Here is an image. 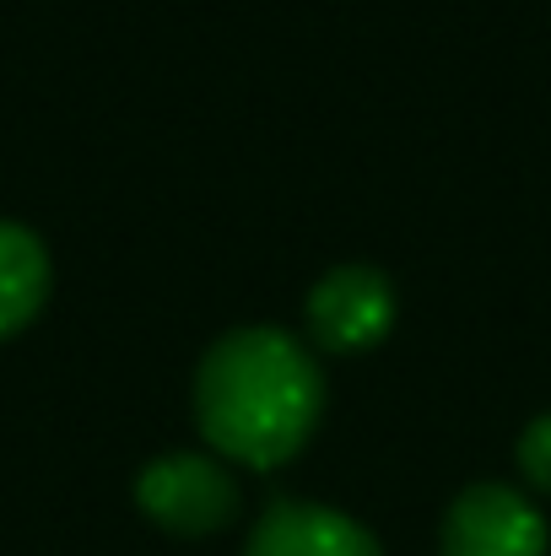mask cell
I'll use <instances>...</instances> for the list:
<instances>
[{"mask_svg": "<svg viewBox=\"0 0 551 556\" xmlns=\"http://www.w3.org/2000/svg\"><path fill=\"white\" fill-rule=\"evenodd\" d=\"M200 438L249 470H276L309 448L325 416V368L281 325H238L195 363Z\"/></svg>", "mask_w": 551, "mask_h": 556, "instance_id": "cell-1", "label": "cell"}, {"mask_svg": "<svg viewBox=\"0 0 551 556\" xmlns=\"http://www.w3.org/2000/svg\"><path fill=\"white\" fill-rule=\"evenodd\" d=\"M136 508L158 530L200 541V535H222L238 519L243 492H238L233 470L211 454H158L136 476Z\"/></svg>", "mask_w": 551, "mask_h": 556, "instance_id": "cell-2", "label": "cell"}, {"mask_svg": "<svg viewBox=\"0 0 551 556\" xmlns=\"http://www.w3.org/2000/svg\"><path fill=\"white\" fill-rule=\"evenodd\" d=\"M309 336L320 352H336V357H363L373 352L389 325H395V281L367 265V260H347V265H330L314 287H309Z\"/></svg>", "mask_w": 551, "mask_h": 556, "instance_id": "cell-3", "label": "cell"}, {"mask_svg": "<svg viewBox=\"0 0 551 556\" xmlns=\"http://www.w3.org/2000/svg\"><path fill=\"white\" fill-rule=\"evenodd\" d=\"M438 552L443 556H547L551 552L547 514L519 486L476 481V486H465L449 503Z\"/></svg>", "mask_w": 551, "mask_h": 556, "instance_id": "cell-4", "label": "cell"}, {"mask_svg": "<svg viewBox=\"0 0 551 556\" xmlns=\"http://www.w3.org/2000/svg\"><path fill=\"white\" fill-rule=\"evenodd\" d=\"M243 556H384V552L367 535V525H358L341 508H325V503H271L254 519Z\"/></svg>", "mask_w": 551, "mask_h": 556, "instance_id": "cell-5", "label": "cell"}, {"mask_svg": "<svg viewBox=\"0 0 551 556\" xmlns=\"http://www.w3.org/2000/svg\"><path fill=\"white\" fill-rule=\"evenodd\" d=\"M49 281H54V265H49L43 238L33 227L0 216V341L22 336L43 314Z\"/></svg>", "mask_w": 551, "mask_h": 556, "instance_id": "cell-6", "label": "cell"}, {"mask_svg": "<svg viewBox=\"0 0 551 556\" xmlns=\"http://www.w3.org/2000/svg\"><path fill=\"white\" fill-rule=\"evenodd\" d=\"M519 470L536 492H551V410H541L525 432H519Z\"/></svg>", "mask_w": 551, "mask_h": 556, "instance_id": "cell-7", "label": "cell"}]
</instances>
